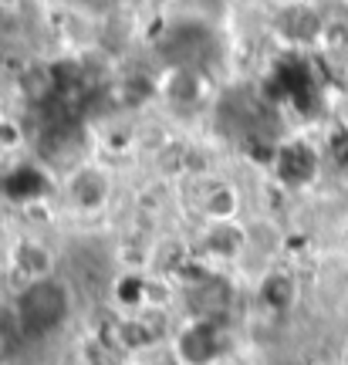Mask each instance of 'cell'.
Wrapping results in <instances>:
<instances>
[{"label":"cell","mask_w":348,"mask_h":365,"mask_svg":"<svg viewBox=\"0 0 348 365\" xmlns=\"http://www.w3.org/2000/svg\"><path fill=\"white\" fill-rule=\"evenodd\" d=\"M75 314V291L65 277L48 274L27 281L14 298V325L27 341H44L58 335Z\"/></svg>","instance_id":"1"},{"label":"cell","mask_w":348,"mask_h":365,"mask_svg":"<svg viewBox=\"0 0 348 365\" xmlns=\"http://www.w3.org/2000/svg\"><path fill=\"white\" fill-rule=\"evenodd\" d=\"M112 182L98 166H78L68 180V196L78 210H102L108 203Z\"/></svg>","instance_id":"3"},{"label":"cell","mask_w":348,"mask_h":365,"mask_svg":"<svg viewBox=\"0 0 348 365\" xmlns=\"http://www.w3.org/2000/svg\"><path fill=\"white\" fill-rule=\"evenodd\" d=\"M169 365H183V362H176V359H173V362H169Z\"/></svg>","instance_id":"6"},{"label":"cell","mask_w":348,"mask_h":365,"mask_svg":"<svg viewBox=\"0 0 348 365\" xmlns=\"http://www.w3.org/2000/svg\"><path fill=\"white\" fill-rule=\"evenodd\" d=\"M17 267H21V274L27 281L48 277V274H54V254L44 244H38V240H24L17 247Z\"/></svg>","instance_id":"4"},{"label":"cell","mask_w":348,"mask_h":365,"mask_svg":"<svg viewBox=\"0 0 348 365\" xmlns=\"http://www.w3.org/2000/svg\"><path fill=\"white\" fill-rule=\"evenodd\" d=\"M260 298L267 301V308H287L291 301H295V281L287 277V274H267L264 277V284H260Z\"/></svg>","instance_id":"5"},{"label":"cell","mask_w":348,"mask_h":365,"mask_svg":"<svg viewBox=\"0 0 348 365\" xmlns=\"http://www.w3.org/2000/svg\"><path fill=\"white\" fill-rule=\"evenodd\" d=\"M176 362L183 365H217L227 352V335L220 328V318H193L176 335Z\"/></svg>","instance_id":"2"}]
</instances>
